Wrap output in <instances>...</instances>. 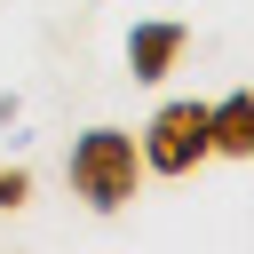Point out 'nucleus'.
Masks as SVG:
<instances>
[{
	"label": "nucleus",
	"instance_id": "obj_6",
	"mask_svg": "<svg viewBox=\"0 0 254 254\" xmlns=\"http://www.w3.org/2000/svg\"><path fill=\"white\" fill-rule=\"evenodd\" d=\"M8 119H16V95H0V127H8Z\"/></svg>",
	"mask_w": 254,
	"mask_h": 254
},
{
	"label": "nucleus",
	"instance_id": "obj_2",
	"mask_svg": "<svg viewBox=\"0 0 254 254\" xmlns=\"http://www.w3.org/2000/svg\"><path fill=\"white\" fill-rule=\"evenodd\" d=\"M135 151H143V175H190L198 159H214V143H206V103H198V95L159 103L151 127L135 135Z\"/></svg>",
	"mask_w": 254,
	"mask_h": 254
},
{
	"label": "nucleus",
	"instance_id": "obj_4",
	"mask_svg": "<svg viewBox=\"0 0 254 254\" xmlns=\"http://www.w3.org/2000/svg\"><path fill=\"white\" fill-rule=\"evenodd\" d=\"M206 143L222 159H254V95L246 87H230L222 103H206Z\"/></svg>",
	"mask_w": 254,
	"mask_h": 254
},
{
	"label": "nucleus",
	"instance_id": "obj_3",
	"mask_svg": "<svg viewBox=\"0 0 254 254\" xmlns=\"http://www.w3.org/2000/svg\"><path fill=\"white\" fill-rule=\"evenodd\" d=\"M183 48H190V24H175V16H159V24H135V32H127V71L151 87V79H167V71L183 64Z\"/></svg>",
	"mask_w": 254,
	"mask_h": 254
},
{
	"label": "nucleus",
	"instance_id": "obj_1",
	"mask_svg": "<svg viewBox=\"0 0 254 254\" xmlns=\"http://www.w3.org/2000/svg\"><path fill=\"white\" fill-rule=\"evenodd\" d=\"M64 183H71V198H79L87 214L135 206V190H143V151H135V135H127V127H87V135H71Z\"/></svg>",
	"mask_w": 254,
	"mask_h": 254
},
{
	"label": "nucleus",
	"instance_id": "obj_5",
	"mask_svg": "<svg viewBox=\"0 0 254 254\" xmlns=\"http://www.w3.org/2000/svg\"><path fill=\"white\" fill-rule=\"evenodd\" d=\"M24 198H32V175H24V167H0V206H8V214H16V206H24Z\"/></svg>",
	"mask_w": 254,
	"mask_h": 254
}]
</instances>
